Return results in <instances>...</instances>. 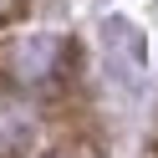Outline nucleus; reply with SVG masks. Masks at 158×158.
Wrapping results in <instances>:
<instances>
[{"label": "nucleus", "instance_id": "nucleus-1", "mask_svg": "<svg viewBox=\"0 0 158 158\" xmlns=\"http://www.w3.org/2000/svg\"><path fill=\"white\" fill-rule=\"evenodd\" d=\"M15 15H21V5H15V0H10V5H0V31H5V26L15 21Z\"/></svg>", "mask_w": 158, "mask_h": 158}]
</instances>
